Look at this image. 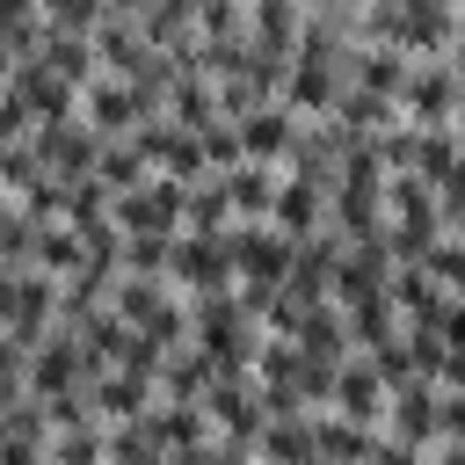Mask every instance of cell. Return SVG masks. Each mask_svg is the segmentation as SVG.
I'll use <instances>...</instances> for the list:
<instances>
[{"mask_svg": "<svg viewBox=\"0 0 465 465\" xmlns=\"http://www.w3.org/2000/svg\"><path fill=\"white\" fill-rule=\"evenodd\" d=\"M182 182H167V174H145L131 196H116L109 203V225H116V240H131V232H153V240H174L182 232Z\"/></svg>", "mask_w": 465, "mask_h": 465, "instance_id": "obj_1", "label": "cell"}, {"mask_svg": "<svg viewBox=\"0 0 465 465\" xmlns=\"http://www.w3.org/2000/svg\"><path fill=\"white\" fill-rule=\"evenodd\" d=\"M232 232V225H225ZM225 232H174V254H167V283L189 291V298H211V291H232V247Z\"/></svg>", "mask_w": 465, "mask_h": 465, "instance_id": "obj_2", "label": "cell"}, {"mask_svg": "<svg viewBox=\"0 0 465 465\" xmlns=\"http://www.w3.org/2000/svg\"><path fill=\"white\" fill-rule=\"evenodd\" d=\"M22 145L36 153V167H44L51 182H80V174H94V153H102V138H94L80 116H65V124H29Z\"/></svg>", "mask_w": 465, "mask_h": 465, "instance_id": "obj_3", "label": "cell"}, {"mask_svg": "<svg viewBox=\"0 0 465 465\" xmlns=\"http://www.w3.org/2000/svg\"><path fill=\"white\" fill-rule=\"evenodd\" d=\"M22 392L44 407V400H65V392H87V371H80V349H73V334H44L36 349H29V363H22Z\"/></svg>", "mask_w": 465, "mask_h": 465, "instance_id": "obj_4", "label": "cell"}, {"mask_svg": "<svg viewBox=\"0 0 465 465\" xmlns=\"http://www.w3.org/2000/svg\"><path fill=\"white\" fill-rule=\"evenodd\" d=\"M73 116L109 145V138H131L138 124H145V109H138V94L124 87V80H109V73H94L87 87H80V102H73Z\"/></svg>", "mask_w": 465, "mask_h": 465, "instance_id": "obj_5", "label": "cell"}, {"mask_svg": "<svg viewBox=\"0 0 465 465\" xmlns=\"http://www.w3.org/2000/svg\"><path fill=\"white\" fill-rule=\"evenodd\" d=\"M291 131H298V116H291L283 102H262V109H247V116L232 124V145H240V160H247V167H283Z\"/></svg>", "mask_w": 465, "mask_h": 465, "instance_id": "obj_6", "label": "cell"}, {"mask_svg": "<svg viewBox=\"0 0 465 465\" xmlns=\"http://www.w3.org/2000/svg\"><path fill=\"white\" fill-rule=\"evenodd\" d=\"M276 240H312L320 225H327V196L312 189V182H298V174H276V196H269V218H262Z\"/></svg>", "mask_w": 465, "mask_h": 465, "instance_id": "obj_7", "label": "cell"}, {"mask_svg": "<svg viewBox=\"0 0 465 465\" xmlns=\"http://www.w3.org/2000/svg\"><path fill=\"white\" fill-rule=\"evenodd\" d=\"M225 247H232V283H283V269H291V240H276L269 225H232L225 232Z\"/></svg>", "mask_w": 465, "mask_h": 465, "instance_id": "obj_8", "label": "cell"}, {"mask_svg": "<svg viewBox=\"0 0 465 465\" xmlns=\"http://www.w3.org/2000/svg\"><path fill=\"white\" fill-rule=\"evenodd\" d=\"M109 312H116L131 334H153L167 312H182V298H174L167 276H116V283H109Z\"/></svg>", "mask_w": 465, "mask_h": 465, "instance_id": "obj_9", "label": "cell"}, {"mask_svg": "<svg viewBox=\"0 0 465 465\" xmlns=\"http://www.w3.org/2000/svg\"><path fill=\"white\" fill-rule=\"evenodd\" d=\"M320 414H341V421H356V429H378V414H385V378H378L363 356H349V363L334 371V392H327Z\"/></svg>", "mask_w": 465, "mask_h": 465, "instance_id": "obj_10", "label": "cell"}, {"mask_svg": "<svg viewBox=\"0 0 465 465\" xmlns=\"http://www.w3.org/2000/svg\"><path fill=\"white\" fill-rule=\"evenodd\" d=\"M145 407H153V378L102 371V378L87 385V414H94L102 429H131V421H145Z\"/></svg>", "mask_w": 465, "mask_h": 465, "instance_id": "obj_11", "label": "cell"}, {"mask_svg": "<svg viewBox=\"0 0 465 465\" xmlns=\"http://www.w3.org/2000/svg\"><path fill=\"white\" fill-rule=\"evenodd\" d=\"M218 189H225V211H232V225H262L269 218V196H276V167H225L218 174Z\"/></svg>", "mask_w": 465, "mask_h": 465, "instance_id": "obj_12", "label": "cell"}, {"mask_svg": "<svg viewBox=\"0 0 465 465\" xmlns=\"http://www.w3.org/2000/svg\"><path fill=\"white\" fill-rule=\"evenodd\" d=\"M247 458H254V465H320V458H312V421H305V414L262 421L254 443H247Z\"/></svg>", "mask_w": 465, "mask_h": 465, "instance_id": "obj_13", "label": "cell"}, {"mask_svg": "<svg viewBox=\"0 0 465 465\" xmlns=\"http://www.w3.org/2000/svg\"><path fill=\"white\" fill-rule=\"evenodd\" d=\"M341 327H349V349H356V356H371V349H385V341L400 334V312H392V298H385V291H371V298L341 305Z\"/></svg>", "mask_w": 465, "mask_h": 465, "instance_id": "obj_14", "label": "cell"}, {"mask_svg": "<svg viewBox=\"0 0 465 465\" xmlns=\"http://www.w3.org/2000/svg\"><path fill=\"white\" fill-rule=\"evenodd\" d=\"M80 232L73 225H36V240H29V269L36 276H51V283H65V276H80Z\"/></svg>", "mask_w": 465, "mask_h": 465, "instance_id": "obj_15", "label": "cell"}, {"mask_svg": "<svg viewBox=\"0 0 465 465\" xmlns=\"http://www.w3.org/2000/svg\"><path fill=\"white\" fill-rule=\"evenodd\" d=\"M94 182L109 189V203H116V196H131V189L145 182V160L131 153V138H109V145L94 153Z\"/></svg>", "mask_w": 465, "mask_h": 465, "instance_id": "obj_16", "label": "cell"}, {"mask_svg": "<svg viewBox=\"0 0 465 465\" xmlns=\"http://www.w3.org/2000/svg\"><path fill=\"white\" fill-rule=\"evenodd\" d=\"M225 225H232V211H225V189H218V174L189 182V196H182V232H225Z\"/></svg>", "mask_w": 465, "mask_h": 465, "instance_id": "obj_17", "label": "cell"}, {"mask_svg": "<svg viewBox=\"0 0 465 465\" xmlns=\"http://www.w3.org/2000/svg\"><path fill=\"white\" fill-rule=\"evenodd\" d=\"M196 44H247V0H203L196 7Z\"/></svg>", "mask_w": 465, "mask_h": 465, "instance_id": "obj_18", "label": "cell"}, {"mask_svg": "<svg viewBox=\"0 0 465 465\" xmlns=\"http://www.w3.org/2000/svg\"><path fill=\"white\" fill-rule=\"evenodd\" d=\"M102 436H109L102 421H80V429H58V436L44 443V458H51V465H102Z\"/></svg>", "mask_w": 465, "mask_h": 465, "instance_id": "obj_19", "label": "cell"}, {"mask_svg": "<svg viewBox=\"0 0 465 465\" xmlns=\"http://www.w3.org/2000/svg\"><path fill=\"white\" fill-rule=\"evenodd\" d=\"M102 218H109V189H102L94 174L65 182V225H102Z\"/></svg>", "mask_w": 465, "mask_h": 465, "instance_id": "obj_20", "label": "cell"}]
</instances>
